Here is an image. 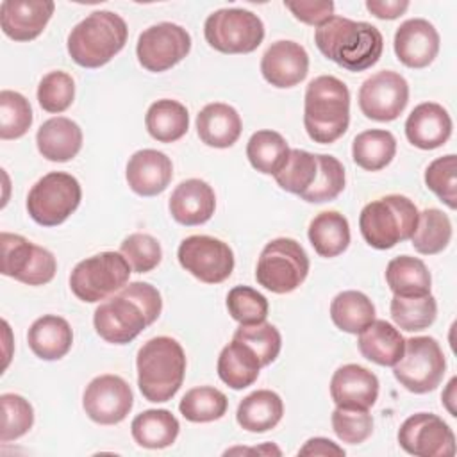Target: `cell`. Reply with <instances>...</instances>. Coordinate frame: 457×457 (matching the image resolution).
<instances>
[{
	"instance_id": "6da1fadb",
	"label": "cell",
	"mask_w": 457,
	"mask_h": 457,
	"mask_svg": "<svg viewBox=\"0 0 457 457\" xmlns=\"http://www.w3.org/2000/svg\"><path fill=\"white\" fill-rule=\"evenodd\" d=\"M314 43L327 59L348 71L375 66L384 50V37L375 25L343 16H330L316 27Z\"/></svg>"
},
{
	"instance_id": "7a4b0ae2",
	"label": "cell",
	"mask_w": 457,
	"mask_h": 457,
	"mask_svg": "<svg viewBox=\"0 0 457 457\" xmlns=\"http://www.w3.org/2000/svg\"><path fill=\"white\" fill-rule=\"evenodd\" d=\"M350 123V91L334 75H320L307 84L303 127L314 143L337 141Z\"/></svg>"
},
{
	"instance_id": "3957f363",
	"label": "cell",
	"mask_w": 457,
	"mask_h": 457,
	"mask_svg": "<svg viewBox=\"0 0 457 457\" xmlns=\"http://www.w3.org/2000/svg\"><path fill=\"white\" fill-rule=\"evenodd\" d=\"M137 387L154 403L171 400L186 375V353L180 343L168 336L148 339L136 357Z\"/></svg>"
},
{
	"instance_id": "277c9868",
	"label": "cell",
	"mask_w": 457,
	"mask_h": 457,
	"mask_svg": "<svg viewBox=\"0 0 457 457\" xmlns=\"http://www.w3.org/2000/svg\"><path fill=\"white\" fill-rule=\"evenodd\" d=\"M125 20L112 11H93L68 34V54L82 68L107 64L127 43Z\"/></svg>"
},
{
	"instance_id": "5b68a950",
	"label": "cell",
	"mask_w": 457,
	"mask_h": 457,
	"mask_svg": "<svg viewBox=\"0 0 457 457\" xmlns=\"http://www.w3.org/2000/svg\"><path fill=\"white\" fill-rule=\"evenodd\" d=\"M418 207L403 195H386L366 204L359 216L364 241L377 250H389L411 239L418 225Z\"/></svg>"
},
{
	"instance_id": "8992f818",
	"label": "cell",
	"mask_w": 457,
	"mask_h": 457,
	"mask_svg": "<svg viewBox=\"0 0 457 457\" xmlns=\"http://www.w3.org/2000/svg\"><path fill=\"white\" fill-rule=\"evenodd\" d=\"M309 273V257L303 246L291 237H277L262 248L255 278L264 289L286 295L295 291Z\"/></svg>"
},
{
	"instance_id": "52a82bcc",
	"label": "cell",
	"mask_w": 457,
	"mask_h": 457,
	"mask_svg": "<svg viewBox=\"0 0 457 457\" xmlns=\"http://www.w3.org/2000/svg\"><path fill=\"white\" fill-rule=\"evenodd\" d=\"M130 271V264L120 252H100L73 268L70 287L79 300L95 303L125 287Z\"/></svg>"
},
{
	"instance_id": "ba28073f",
	"label": "cell",
	"mask_w": 457,
	"mask_h": 457,
	"mask_svg": "<svg viewBox=\"0 0 457 457\" xmlns=\"http://www.w3.org/2000/svg\"><path fill=\"white\" fill-rule=\"evenodd\" d=\"M82 198L79 180L64 171H50L43 175L29 191V216L43 227H55L66 221Z\"/></svg>"
},
{
	"instance_id": "9c48e42d",
	"label": "cell",
	"mask_w": 457,
	"mask_h": 457,
	"mask_svg": "<svg viewBox=\"0 0 457 457\" xmlns=\"http://www.w3.org/2000/svg\"><path fill=\"white\" fill-rule=\"evenodd\" d=\"M204 36L221 54H250L264 39L262 20L248 9H218L207 16Z\"/></svg>"
},
{
	"instance_id": "30bf717a",
	"label": "cell",
	"mask_w": 457,
	"mask_h": 457,
	"mask_svg": "<svg viewBox=\"0 0 457 457\" xmlns=\"http://www.w3.org/2000/svg\"><path fill=\"white\" fill-rule=\"evenodd\" d=\"M446 371V359L439 343L430 336L405 339L402 359L393 366L395 378L411 393L434 391Z\"/></svg>"
},
{
	"instance_id": "8fae6325",
	"label": "cell",
	"mask_w": 457,
	"mask_h": 457,
	"mask_svg": "<svg viewBox=\"0 0 457 457\" xmlns=\"http://www.w3.org/2000/svg\"><path fill=\"white\" fill-rule=\"evenodd\" d=\"M0 246L2 275L27 286H45L55 277L57 261L50 250L11 232L0 234Z\"/></svg>"
},
{
	"instance_id": "7c38bea8",
	"label": "cell",
	"mask_w": 457,
	"mask_h": 457,
	"mask_svg": "<svg viewBox=\"0 0 457 457\" xmlns=\"http://www.w3.org/2000/svg\"><path fill=\"white\" fill-rule=\"evenodd\" d=\"M189 32L171 21H162L145 29L136 45L139 64L152 73H161L173 68L189 54Z\"/></svg>"
},
{
	"instance_id": "4fadbf2b",
	"label": "cell",
	"mask_w": 457,
	"mask_h": 457,
	"mask_svg": "<svg viewBox=\"0 0 457 457\" xmlns=\"http://www.w3.org/2000/svg\"><path fill=\"white\" fill-rule=\"evenodd\" d=\"M177 257L186 271L205 284H220L234 270L230 246L212 236H189L182 239Z\"/></svg>"
},
{
	"instance_id": "5bb4252c",
	"label": "cell",
	"mask_w": 457,
	"mask_h": 457,
	"mask_svg": "<svg viewBox=\"0 0 457 457\" xmlns=\"http://www.w3.org/2000/svg\"><path fill=\"white\" fill-rule=\"evenodd\" d=\"M400 446L416 457H452L455 436L443 418L432 412H416L398 428Z\"/></svg>"
},
{
	"instance_id": "9a60e30c",
	"label": "cell",
	"mask_w": 457,
	"mask_h": 457,
	"mask_svg": "<svg viewBox=\"0 0 457 457\" xmlns=\"http://www.w3.org/2000/svg\"><path fill=\"white\" fill-rule=\"evenodd\" d=\"M409 84L391 70L368 77L359 89V107L362 114L375 121H393L407 107Z\"/></svg>"
},
{
	"instance_id": "2e32d148",
	"label": "cell",
	"mask_w": 457,
	"mask_h": 457,
	"mask_svg": "<svg viewBox=\"0 0 457 457\" xmlns=\"http://www.w3.org/2000/svg\"><path fill=\"white\" fill-rule=\"evenodd\" d=\"M93 325L104 341L127 345L134 341L150 325V321L136 300L118 293L96 307Z\"/></svg>"
},
{
	"instance_id": "e0dca14e",
	"label": "cell",
	"mask_w": 457,
	"mask_h": 457,
	"mask_svg": "<svg viewBox=\"0 0 457 457\" xmlns=\"http://www.w3.org/2000/svg\"><path fill=\"white\" fill-rule=\"evenodd\" d=\"M134 405L130 386L118 375H98L84 391L82 407L86 414L100 425H116L127 418Z\"/></svg>"
},
{
	"instance_id": "ac0fdd59",
	"label": "cell",
	"mask_w": 457,
	"mask_h": 457,
	"mask_svg": "<svg viewBox=\"0 0 457 457\" xmlns=\"http://www.w3.org/2000/svg\"><path fill=\"white\" fill-rule=\"evenodd\" d=\"M309 71V55L300 43L280 39L270 45L261 59L264 80L275 87L286 89L300 84Z\"/></svg>"
},
{
	"instance_id": "d6986e66",
	"label": "cell",
	"mask_w": 457,
	"mask_h": 457,
	"mask_svg": "<svg viewBox=\"0 0 457 457\" xmlns=\"http://www.w3.org/2000/svg\"><path fill=\"white\" fill-rule=\"evenodd\" d=\"M395 54L407 68H427L439 52V34L436 27L423 18L405 20L395 32Z\"/></svg>"
},
{
	"instance_id": "ffe728a7",
	"label": "cell",
	"mask_w": 457,
	"mask_h": 457,
	"mask_svg": "<svg viewBox=\"0 0 457 457\" xmlns=\"http://www.w3.org/2000/svg\"><path fill=\"white\" fill-rule=\"evenodd\" d=\"M54 9L52 0H4L0 5L2 30L14 41H32L45 30Z\"/></svg>"
},
{
	"instance_id": "44dd1931",
	"label": "cell",
	"mask_w": 457,
	"mask_h": 457,
	"mask_svg": "<svg viewBox=\"0 0 457 457\" xmlns=\"http://www.w3.org/2000/svg\"><path fill=\"white\" fill-rule=\"evenodd\" d=\"M330 396L337 407L368 411L378 398V378L364 366L345 364L330 378Z\"/></svg>"
},
{
	"instance_id": "7402d4cb",
	"label": "cell",
	"mask_w": 457,
	"mask_h": 457,
	"mask_svg": "<svg viewBox=\"0 0 457 457\" xmlns=\"http://www.w3.org/2000/svg\"><path fill=\"white\" fill-rule=\"evenodd\" d=\"M129 187L139 196H155L162 193L173 177L171 159L154 148H143L132 154L125 171Z\"/></svg>"
},
{
	"instance_id": "603a6c76",
	"label": "cell",
	"mask_w": 457,
	"mask_h": 457,
	"mask_svg": "<svg viewBox=\"0 0 457 457\" xmlns=\"http://www.w3.org/2000/svg\"><path fill=\"white\" fill-rule=\"evenodd\" d=\"M168 207L171 218L180 225H202L214 214L216 195L205 180L187 179L173 189Z\"/></svg>"
},
{
	"instance_id": "cb8c5ba5",
	"label": "cell",
	"mask_w": 457,
	"mask_h": 457,
	"mask_svg": "<svg viewBox=\"0 0 457 457\" xmlns=\"http://www.w3.org/2000/svg\"><path fill=\"white\" fill-rule=\"evenodd\" d=\"M452 134V118L448 111L436 102L416 105L405 121V136L411 145L421 150L443 146Z\"/></svg>"
},
{
	"instance_id": "d4e9b609",
	"label": "cell",
	"mask_w": 457,
	"mask_h": 457,
	"mask_svg": "<svg viewBox=\"0 0 457 457\" xmlns=\"http://www.w3.org/2000/svg\"><path fill=\"white\" fill-rule=\"evenodd\" d=\"M243 130L237 111L223 102L207 104L196 116V132L202 143L212 148L232 146Z\"/></svg>"
},
{
	"instance_id": "484cf974",
	"label": "cell",
	"mask_w": 457,
	"mask_h": 457,
	"mask_svg": "<svg viewBox=\"0 0 457 457\" xmlns=\"http://www.w3.org/2000/svg\"><path fill=\"white\" fill-rule=\"evenodd\" d=\"M36 143L45 159L52 162H66L80 152L82 130L73 120L54 116L37 129Z\"/></svg>"
},
{
	"instance_id": "4316f807",
	"label": "cell",
	"mask_w": 457,
	"mask_h": 457,
	"mask_svg": "<svg viewBox=\"0 0 457 457\" xmlns=\"http://www.w3.org/2000/svg\"><path fill=\"white\" fill-rule=\"evenodd\" d=\"M27 341L36 357L43 361H59L70 352L73 332L64 318L45 314L30 325Z\"/></svg>"
},
{
	"instance_id": "83f0119b",
	"label": "cell",
	"mask_w": 457,
	"mask_h": 457,
	"mask_svg": "<svg viewBox=\"0 0 457 457\" xmlns=\"http://www.w3.org/2000/svg\"><path fill=\"white\" fill-rule=\"evenodd\" d=\"M359 352L378 366H395L405 348V339L396 327L386 320H373L357 339Z\"/></svg>"
},
{
	"instance_id": "f1b7e54d",
	"label": "cell",
	"mask_w": 457,
	"mask_h": 457,
	"mask_svg": "<svg viewBox=\"0 0 457 457\" xmlns=\"http://www.w3.org/2000/svg\"><path fill=\"white\" fill-rule=\"evenodd\" d=\"M284 414L282 398L270 389H257L246 395L236 412L241 428L248 432H268L278 425Z\"/></svg>"
},
{
	"instance_id": "f546056e",
	"label": "cell",
	"mask_w": 457,
	"mask_h": 457,
	"mask_svg": "<svg viewBox=\"0 0 457 457\" xmlns=\"http://www.w3.org/2000/svg\"><path fill=\"white\" fill-rule=\"evenodd\" d=\"M262 364L257 353L245 343L232 339L218 357V375L232 389H245L252 386Z\"/></svg>"
},
{
	"instance_id": "4dcf8cb0",
	"label": "cell",
	"mask_w": 457,
	"mask_h": 457,
	"mask_svg": "<svg viewBox=\"0 0 457 457\" xmlns=\"http://www.w3.org/2000/svg\"><path fill=\"white\" fill-rule=\"evenodd\" d=\"M386 282L395 296H425L432 287L428 268L411 255H398L387 262Z\"/></svg>"
},
{
	"instance_id": "1f68e13d",
	"label": "cell",
	"mask_w": 457,
	"mask_h": 457,
	"mask_svg": "<svg viewBox=\"0 0 457 457\" xmlns=\"http://www.w3.org/2000/svg\"><path fill=\"white\" fill-rule=\"evenodd\" d=\"M180 425L179 420L166 409H148L132 420L130 432L134 441L150 450L166 448L175 443Z\"/></svg>"
},
{
	"instance_id": "d6a6232c",
	"label": "cell",
	"mask_w": 457,
	"mask_h": 457,
	"mask_svg": "<svg viewBox=\"0 0 457 457\" xmlns=\"http://www.w3.org/2000/svg\"><path fill=\"white\" fill-rule=\"evenodd\" d=\"M309 241L321 257H337L350 245L348 220L337 211H323L309 225Z\"/></svg>"
},
{
	"instance_id": "836d02e7",
	"label": "cell",
	"mask_w": 457,
	"mask_h": 457,
	"mask_svg": "<svg viewBox=\"0 0 457 457\" xmlns=\"http://www.w3.org/2000/svg\"><path fill=\"white\" fill-rule=\"evenodd\" d=\"M148 134L159 143L179 141L189 129V112L177 100L162 98L154 102L145 116Z\"/></svg>"
},
{
	"instance_id": "e575fe53",
	"label": "cell",
	"mask_w": 457,
	"mask_h": 457,
	"mask_svg": "<svg viewBox=\"0 0 457 457\" xmlns=\"http://www.w3.org/2000/svg\"><path fill=\"white\" fill-rule=\"evenodd\" d=\"M396 154V139L389 130L370 129L355 136L352 143V157L357 166L366 171L386 168Z\"/></svg>"
},
{
	"instance_id": "d590c367",
	"label": "cell",
	"mask_w": 457,
	"mask_h": 457,
	"mask_svg": "<svg viewBox=\"0 0 457 457\" xmlns=\"http://www.w3.org/2000/svg\"><path fill=\"white\" fill-rule=\"evenodd\" d=\"M334 325L348 334H361L375 320L373 302L361 291H343L330 302Z\"/></svg>"
},
{
	"instance_id": "8d00e7d4",
	"label": "cell",
	"mask_w": 457,
	"mask_h": 457,
	"mask_svg": "<svg viewBox=\"0 0 457 457\" xmlns=\"http://www.w3.org/2000/svg\"><path fill=\"white\" fill-rule=\"evenodd\" d=\"M289 150L291 148L282 134L275 130H257L246 143V157L250 164L264 175L278 173L287 161Z\"/></svg>"
},
{
	"instance_id": "74e56055",
	"label": "cell",
	"mask_w": 457,
	"mask_h": 457,
	"mask_svg": "<svg viewBox=\"0 0 457 457\" xmlns=\"http://www.w3.org/2000/svg\"><path fill=\"white\" fill-rule=\"evenodd\" d=\"M452 239V221L439 209H425L418 216V225L411 236L412 246L423 255L443 252Z\"/></svg>"
},
{
	"instance_id": "f35d334b",
	"label": "cell",
	"mask_w": 457,
	"mask_h": 457,
	"mask_svg": "<svg viewBox=\"0 0 457 457\" xmlns=\"http://www.w3.org/2000/svg\"><path fill=\"white\" fill-rule=\"evenodd\" d=\"M393 321L407 332L428 328L437 316V303L432 295L425 296H393L391 305Z\"/></svg>"
},
{
	"instance_id": "ab89813d",
	"label": "cell",
	"mask_w": 457,
	"mask_h": 457,
	"mask_svg": "<svg viewBox=\"0 0 457 457\" xmlns=\"http://www.w3.org/2000/svg\"><path fill=\"white\" fill-rule=\"evenodd\" d=\"M227 396L220 389L211 386L189 389L179 403L180 414L193 423H209L220 420L227 412Z\"/></svg>"
},
{
	"instance_id": "60d3db41",
	"label": "cell",
	"mask_w": 457,
	"mask_h": 457,
	"mask_svg": "<svg viewBox=\"0 0 457 457\" xmlns=\"http://www.w3.org/2000/svg\"><path fill=\"white\" fill-rule=\"evenodd\" d=\"M316 173H318L316 154H311L300 148H291L286 164L273 177L284 191L300 196L311 187V184L316 179Z\"/></svg>"
},
{
	"instance_id": "b9f144b4",
	"label": "cell",
	"mask_w": 457,
	"mask_h": 457,
	"mask_svg": "<svg viewBox=\"0 0 457 457\" xmlns=\"http://www.w3.org/2000/svg\"><path fill=\"white\" fill-rule=\"evenodd\" d=\"M318 173L311 187L300 195L302 200L311 204H323L334 200L345 189V168L343 164L325 154H316Z\"/></svg>"
},
{
	"instance_id": "7bdbcfd3",
	"label": "cell",
	"mask_w": 457,
	"mask_h": 457,
	"mask_svg": "<svg viewBox=\"0 0 457 457\" xmlns=\"http://www.w3.org/2000/svg\"><path fill=\"white\" fill-rule=\"evenodd\" d=\"M30 125L32 107L29 100L18 91H0V137L18 139L29 132Z\"/></svg>"
},
{
	"instance_id": "ee69618b",
	"label": "cell",
	"mask_w": 457,
	"mask_h": 457,
	"mask_svg": "<svg viewBox=\"0 0 457 457\" xmlns=\"http://www.w3.org/2000/svg\"><path fill=\"white\" fill-rule=\"evenodd\" d=\"M2 405V427L0 441L9 443L25 436L34 423V409L29 400L14 393H4L0 396Z\"/></svg>"
},
{
	"instance_id": "f6af8a7d",
	"label": "cell",
	"mask_w": 457,
	"mask_h": 457,
	"mask_svg": "<svg viewBox=\"0 0 457 457\" xmlns=\"http://www.w3.org/2000/svg\"><path fill=\"white\" fill-rule=\"evenodd\" d=\"M234 339L248 345L257 353L262 366L271 364L278 357L282 346L280 332L266 320L253 325H241L234 332Z\"/></svg>"
},
{
	"instance_id": "bcb514c9",
	"label": "cell",
	"mask_w": 457,
	"mask_h": 457,
	"mask_svg": "<svg viewBox=\"0 0 457 457\" xmlns=\"http://www.w3.org/2000/svg\"><path fill=\"white\" fill-rule=\"evenodd\" d=\"M75 98V82L70 73L55 70L46 73L37 86V102L43 111L59 114L66 111Z\"/></svg>"
},
{
	"instance_id": "7dc6e473",
	"label": "cell",
	"mask_w": 457,
	"mask_h": 457,
	"mask_svg": "<svg viewBox=\"0 0 457 457\" xmlns=\"http://www.w3.org/2000/svg\"><path fill=\"white\" fill-rule=\"evenodd\" d=\"M268 300L257 289L236 286L227 295L228 314L241 325L261 323L268 316Z\"/></svg>"
},
{
	"instance_id": "c3c4849f",
	"label": "cell",
	"mask_w": 457,
	"mask_h": 457,
	"mask_svg": "<svg viewBox=\"0 0 457 457\" xmlns=\"http://www.w3.org/2000/svg\"><path fill=\"white\" fill-rule=\"evenodd\" d=\"M457 157L453 154L434 159L425 170L427 187L450 209L457 207Z\"/></svg>"
},
{
	"instance_id": "681fc988",
	"label": "cell",
	"mask_w": 457,
	"mask_h": 457,
	"mask_svg": "<svg viewBox=\"0 0 457 457\" xmlns=\"http://www.w3.org/2000/svg\"><path fill=\"white\" fill-rule=\"evenodd\" d=\"M120 253L127 259L132 271L136 273L152 271L162 259V248L159 241L154 236L143 232L127 236L120 246Z\"/></svg>"
},
{
	"instance_id": "f907efd6",
	"label": "cell",
	"mask_w": 457,
	"mask_h": 457,
	"mask_svg": "<svg viewBox=\"0 0 457 457\" xmlns=\"http://www.w3.org/2000/svg\"><path fill=\"white\" fill-rule=\"evenodd\" d=\"M332 430L339 441L348 445L364 443L373 432V418L366 409L337 407L332 412Z\"/></svg>"
},
{
	"instance_id": "816d5d0a",
	"label": "cell",
	"mask_w": 457,
	"mask_h": 457,
	"mask_svg": "<svg viewBox=\"0 0 457 457\" xmlns=\"http://www.w3.org/2000/svg\"><path fill=\"white\" fill-rule=\"evenodd\" d=\"M120 293L130 296L132 300H136L141 305V309L145 311L150 325L159 318V314L162 311V300H161V293L152 284H148V282H130L125 287H121Z\"/></svg>"
},
{
	"instance_id": "f5cc1de1",
	"label": "cell",
	"mask_w": 457,
	"mask_h": 457,
	"mask_svg": "<svg viewBox=\"0 0 457 457\" xmlns=\"http://www.w3.org/2000/svg\"><path fill=\"white\" fill-rule=\"evenodd\" d=\"M284 5L293 12L296 20L307 25L320 27L325 23L330 16H334V4L332 2H284Z\"/></svg>"
},
{
	"instance_id": "db71d44e",
	"label": "cell",
	"mask_w": 457,
	"mask_h": 457,
	"mask_svg": "<svg viewBox=\"0 0 457 457\" xmlns=\"http://www.w3.org/2000/svg\"><path fill=\"white\" fill-rule=\"evenodd\" d=\"M366 9L380 20H395L409 9L407 0H366Z\"/></svg>"
},
{
	"instance_id": "11a10c76",
	"label": "cell",
	"mask_w": 457,
	"mask_h": 457,
	"mask_svg": "<svg viewBox=\"0 0 457 457\" xmlns=\"http://www.w3.org/2000/svg\"><path fill=\"white\" fill-rule=\"evenodd\" d=\"M298 455H345V450L327 437H311L298 450Z\"/></svg>"
},
{
	"instance_id": "9f6ffc18",
	"label": "cell",
	"mask_w": 457,
	"mask_h": 457,
	"mask_svg": "<svg viewBox=\"0 0 457 457\" xmlns=\"http://www.w3.org/2000/svg\"><path fill=\"white\" fill-rule=\"evenodd\" d=\"M455 384H457V378L453 377V378L448 382V386H446V389L443 391V395H441L443 405L446 407V411H448L452 416H457V411H455Z\"/></svg>"
},
{
	"instance_id": "6f0895ef",
	"label": "cell",
	"mask_w": 457,
	"mask_h": 457,
	"mask_svg": "<svg viewBox=\"0 0 457 457\" xmlns=\"http://www.w3.org/2000/svg\"><path fill=\"white\" fill-rule=\"evenodd\" d=\"M264 453V455H270V453H275V455H280V450L275 446V445H264V446H259V448H232V450H227L225 455L228 453Z\"/></svg>"
}]
</instances>
